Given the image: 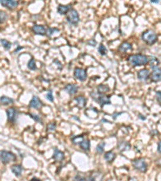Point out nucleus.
<instances>
[{
  "label": "nucleus",
  "instance_id": "nucleus-1",
  "mask_svg": "<svg viewBox=\"0 0 161 181\" xmlns=\"http://www.w3.org/2000/svg\"><path fill=\"white\" fill-rule=\"evenodd\" d=\"M128 61L130 62V64L132 66L137 67V66H143L148 64L149 58L147 56L143 54H134L129 56Z\"/></svg>",
  "mask_w": 161,
  "mask_h": 181
},
{
  "label": "nucleus",
  "instance_id": "nucleus-2",
  "mask_svg": "<svg viewBox=\"0 0 161 181\" xmlns=\"http://www.w3.org/2000/svg\"><path fill=\"white\" fill-rule=\"evenodd\" d=\"M142 39L147 44V45H154L155 43L157 41V35L155 31L151 30V29H148L147 31H145L142 34Z\"/></svg>",
  "mask_w": 161,
  "mask_h": 181
},
{
  "label": "nucleus",
  "instance_id": "nucleus-3",
  "mask_svg": "<svg viewBox=\"0 0 161 181\" xmlns=\"http://www.w3.org/2000/svg\"><path fill=\"white\" fill-rule=\"evenodd\" d=\"M16 160V155L13 152L8 150H0V162L3 164H8Z\"/></svg>",
  "mask_w": 161,
  "mask_h": 181
},
{
  "label": "nucleus",
  "instance_id": "nucleus-4",
  "mask_svg": "<svg viewBox=\"0 0 161 181\" xmlns=\"http://www.w3.org/2000/svg\"><path fill=\"white\" fill-rule=\"evenodd\" d=\"M92 97V99L95 101H97V103L101 105L102 106H105V105H110L111 103V98L108 96H106L104 94H100L97 92H92L90 93Z\"/></svg>",
  "mask_w": 161,
  "mask_h": 181
},
{
  "label": "nucleus",
  "instance_id": "nucleus-5",
  "mask_svg": "<svg viewBox=\"0 0 161 181\" xmlns=\"http://www.w3.org/2000/svg\"><path fill=\"white\" fill-rule=\"evenodd\" d=\"M132 165L135 168L136 170L139 171L140 172L144 173L147 171V164L144 159L139 158V159H134L132 161Z\"/></svg>",
  "mask_w": 161,
  "mask_h": 181
},
{
  "label": "nucleus",
  "instance_id": "nucleus-6",
  "mask_svg": "<svg viewBox=\"0 0 161 181\" xmlns=\"http://www.w3.org/2000/svg\"><path fill=\"white\" fill-rule=\"evenodd\" d=\"M66 20L67 22L69 23L71 25H77L79 21H80V19H79V15H78V12L74 9H71L68 14H67L66 17Z\"/></svg>",
  "mask_w": 161,
  "mask_h": 181
},
{
  "label": "nucleus",
  "instance_id": "nucleus-7",
  "mask_svg": "<svg viewBox=\"0 0 161 181\" xmlns=\"http://www.w3.org/2000/svg\"><path fill=\"white\" fill-rule=\"evenodd\" d=\"M73 75L78 80L80 81H86L87 78V73H86V69H81V68H76L74 69V73Z\"/></svg>",
  "mask_w": 161,
  "mask_h": 181
},
{
  "label": "nucleus",
  "instance_id": "nucleus-8",
  "mask_svg": "<svg viewBox=\"0 0 161 181\" xmlns=\"http://www.w3.org/2000/svg\"><path fill=\"white\" fill-rule=\"evenodd\" d=\"M0 4L1 6H3V7L13 10L18 6L19 3H18V1H15V0H0Z\"/></svg>",
  "mask_w": 161,
  "mask_h": 181
},
{
  "label": "nucleus",
  "instance_id": "nucleus-9",
  "mask_svg": "<svg viewBox=\"0 0 161 181\" xmlns=\"http://www.w3.org/2000/svg\"><path fill=\"white\" fill-rule=\"evenodd\" d=\"M7 120L10 123H15V121L16 119L17 116V109L15 107H10L7 110Z\"/></svg>",
  "mask_w": 161,
  "mask_h": 181
},
{
  "label": "nucleus",
  "instance_id": "nucleus-10",
  "mask_svg": "<svg viewBox=\"0 0 161 181\" xmlns=\"http://www.w3.org/2000/svg\"><path fill=\"white\" fill-rule=\"evenodd\" d=\"M42 106H43V103H42L41 100L37 96H33L29 102V107L36 109H39L40 108H41Z\"/></svg>",
  "mask_w": 161,
  "mask_h": 181
},
{
  "label": "nucleus",
  "instance_id": "nucleus-11",
  "mask_svg": "<svg viewBox=\"0 0 161 181\" xmlns=\"http://www.w3.org/2000/svg\"><path fill=\"white\" fill-rule=\"evenodd\" d=\"M151 79V81L153 82H160V81H161V67H158L155 69H153Z\"/></svg>",
  "mask_w": 161,
  "mask_h": 181
},
{
  "label": "nucleus",
  "instance_id": "nucleus-12",
  "mask_svg": "<svg viewBox=\"0 0 161 181\" xmlns=\"http://www.w3.org/2000/svg\"><path fill=\"white\" fill-rule=\"evenodd\" d=\"M31 30L33 31L34 33L36 35H40V36H45L46 35V29H45V26L42 25H34L32 28H31Z\"/></svg>",
  "mask_w": 161,
  "mask_h": 181
},
{
  "label": "nucleus",
  "instance_id": "nucleus-13",
  "mask_svg": "<svg viewBox=\"0 0 161 181\" xmlns=\"http://www.w3.org/2000/svg\"><path fill=\"white\" fill-rule=\"evenodd\" d=\"M53 159L56 162H62L64 159V154L63 151H61L58 148L54 149V153H53Z\"/></svg>",
  "mask_w": 161,
  "mask_h": 181
},
{
  "label": "nucleus",
  "instance_id": "nucleus-14",
  "mask_svg": "<svg viewBox=\"0 0 161 181\" xmlns=\"http://www.w3.org/2000/svg\"><path fill=\"white\" fill-rule=\"evenodd\" d=\"M11 170L15 176L16 177H19L22 174L23 171V167L21 164H14L11 167Z\"/></svg>",
  "mask_w": 161,
  "mask_h": 181
},
{
  "label": "nucleus",
  "instance_id": "nucleus-15",
  "mask_svg": "<svg viewBox=\"0 0 161 181\" xmlns=\"http://www.w3.org/2000/svg\"><path fill=\"white\" fill-rule=\"evenodd\" d=\"M117 147H118V150L121 151V152H123V151H126V150H129L131 149V145L130 143L126 141H119L118 142V145H117Z\"/></svg>",
  "mask_w": 161,
  "mask_h": 181
},
{
  "label": "nucleus",
  "instance_id": "nucleus-16",
  "mask_svg": "<svg viewBox=\"0 0 161 181\" xmlns=\"http://www.w3.org/2000/svg\"><path fill=\"white\" fill-rule=\"evenodd\" d=\"M64 90L70 93V95L76 94L78 91V87L74 84H69L64 87Z\"/></svg>",
  "mask_w": 161,
  "mask_h": 181
},
{
  "label": "nucleus",
  "instance_id": "nucleus-17",
  "mask_svg": "<svg viewBox=\"0 0 161 181\" xmlns=\"http://www.w3.org/2000/svg\"><path fill=\"white\" fill-rule=\"evenodd\" d=\"M115 158H116V154L114 153V151H112V150L107 151L104 155V159L107 163H111L115 159Z\"/></svg>",
  "mask_w": 161,
  "mask_h": 181
},
{
  "label": "nucleus",
  "instance_id": "nucleus-18",
  "mask_svg": "<svg viewBox=\"0 0 161 181\" xmlns=\"http://www.w3.org/2000/svg\"><path fill=\"white\" fill-rule=\"evenodd\" d=\"M149 75H150V72L147 69L139 70V72H138V74H137L138 78H139V80H143H143H147L148 77H149Z\"/></svg>",
  "mask_w": 161,
  "mask_h": 181
},
{
  "label": "nucleus",
  "instance_id": "nucleus-19",
  "mask_svg": "<svg viewBox=\"0 0 161 181\" xmlns=\"http://www.w3.org/2000/svg\"><path fill=\"white\" fill-rule=\"evenodd\" d=\"M131 49H132V45L130 44L129 42H123L119 47V50L122 53H126V52L131 50Z\"/></svg>",
  "mask_w": 161,
  "mask_h": 181
},
{
  "label": "nucleus",
  "instance_id": "nucleus-20",
  "mask_svg": "<svg viewBox=\"0 0 161 181\" xmlns=\"http://www.w3.org/2000/svg\"><path fill=\"white\" fill-rule=\"evenodd\" d=\"M149 58V64H150V67L151 69H155L156 68H158V64H160V61L158 59L155 57V56H148Z\"/></svg>",
  "mask_w": 161,
  "mask_h": 181
},
{
  "label": "nucleus",
  "instance_id": "nucleus-21",
  "mask_svg": "<svg viewBox=\"0 0 161 181\" xmlns=\"http://www.w3.org/2000/svg\"><path fill=\"white\" fill-rule=\"evenodd\" d=\"M70 10V5H59L57 7V12L61 15L68 14Z\"/></svg>",
  "mask_w": 161,
  "mask_h": 181
},
{
  "label": "nucleus",
  "instance_id": "nucleus-22",
  "mask_svg": "<svg viewBox=\"0 0 161 181\" xmlns=\"http://www.w3.org/2000/svg\"><path fill=\"white\" fill-rule=\"evenodd\" d=\"M74 101H75L77 104H78V107L80 108H84L86 105V98H84L83 96H78L77 98H74Z\"/></svg>",
  "mask_w": 161,
  "mask_h": 181
},
{
  "label": "nucleus",
  "instance_id": "nucleus-23",
  "mask_svg": "<svg viewBox=\"0 0 161 181\" xmlns=\"http://www.w3.org/2000/svg\"><path fill=\"white\" fill-rule=\"evenodd\" d=\"M14 102V100L12 98H9L7 96H2L0 98V103L3 106H8L10 104H12Z\"/></svg>",
  "mask_w": 161,
  "mask_h": 181
},
{
  "label": "nucleus",
  "instance_id": "nucleus-24",
  "mask_svg": "<svg viewBox=\"0 0 161 181\" xmlns=\"http://www.w3.org/2000/svg\"><path fill=\"white\" fill-rule=\"evenodd\" d=\"M97 90L98 93L104 94V93H106L110 91V87H109L107 85H103V84H102V85H99L97 87Z\"/></svg>",
  "mask_w": 161,
  "mask_h": 181
},
{
  "label": "nucleus",
  "instance_id": "nucleus-25",
  "mask_svg": "<svg viewBox=\"0 0 161 181\" xmlns=\"http://www.w3.org/2000/svg\"><path fill=\"white\" fill-rule=\"evenodd\" d=\"M81 150H89L90 149V142H89V139H84L82 142H80V144L79 145Z\"/></svg>",
  "mask_w": 161,
  "mask_h": 181
},
{
  "label": "nucleus",
  "instance_id": "nucleus-26",
  "mask_svg": "<svg viewBox=\"0 0 161 181\" xmlns=\"http://www.w3.org/2000/svg\"><path fill=\"white\" fill-rule=\"evenodd\" d=\"M84 140V136L82 135V134H80V135H76V136L72 137V143H74V144L78 145L80 144V142H82Z\"/></svg>",
  "mask_w": 161,
  "mask_h": 181
},
{
  "label": "nucleus",
  "instance_id": "nucleus-27",
  "mask_svg": "<svg viewBox=\"0 0 161 181\" xmlns=\"http://www.w3.org/2000/svg\"><path fill=\"white\" fill-rule=\"evenodd\" d=\"M105 146H106V142H101L100 143H98L96 147V151L98 154H102L104 152V149H105Z\"/></svg>",
  "mask_w": 161,
  "mask_h": 181
},
{
  "label": "nucleus",
  "instance_id": "nucleus-28",
  "mask_svg": "<svg viewBox=\"0 0 161 181\" xmlns=\"http://www.w3.org/2000/svg\"><path fill=\"white\" fill-rule=\"evenodd\" d=\"M0 42H1V44H2V45L3 46V47L5 48L6 50H9L10 48L11 47V43L10 41H8L7 39H0Z\"/></svg>",
  "mask_w": 161,
  "mask_h": 181
},
{
  "label": "nucleus",
  "instance_id": "nucleus-29",
  "mask_svg": "<svg viewBox=\"0 0 161 181\" xmlns=\"http://www.w3.org/2000/svg\"><path fill=\"white\" fill-rule=\"evenodd\" d=\"M28 68L31 70H36V61L35 59L31 58L28 61Z\"/></svg>",
  "mask_w": 161,
  "mask_h": 181
},
{
  "label": "nucleus",
  "instance_id": "nucleus-30",
  "mask_svg": "<svg viewBox=\"0 0 161 181\" xmlns=\"http://www.w3.org/2000/svg\"><path fill=\"white\" fill-rule=\"evenodd\" d=\"M98 53H100L102 56H105V55H106V53H107V49H106V47L102 44H101L99 45V47H98Z\"/></svg>",
  "mask_w": 161,
  "mask_h": 181
},
{
  "label": "nucleus",
  "instance_id": "nucleus-31",
  "mask_svg": "<svg viewBox=\"0 0 161 181\" xmlns=\"http://www.w3.org/2000/svg\"><path fill=\"white\" fill-rule=\"evenodd\" d=\"M56 31V32H58L59 29H57V28H48L47 29V31H46V34H47L48 36H49V37H51V36H53V34L55 33Z\"/></svg>",
  "mask_w": 161,
  "mask_h": 181
},
{
  "label": "nucleus",
  "instance_id": "nucleus-32",
  "mask_svg": "<svg viewBox=\"0 0 161 181\" xmlns=\"http://www.w3.org/2000/svg\"><path fill=\"white\" fill-rule=\"evenodd\" d=\"M7 15L5 11H1L0 10V23H3L7 20Z\"/></svg>",
  "mask_w": 161,
  "mask_h": 181
},
{
  "label": "nucleus",
  "instance_id": "nucleus-33",
  "mask_svg": "<svg viewBox=\"0 0 161 181\" xmlns=\"http://www.w3.org/2000/svg\"><path fill=\"white\" fill-rule=\"evenodd\" d=\"M28 115H29V116H30V117L34 121H36V122H37V123H40V118L37 114H32V113H29Z\"/></svg>",
  "mask_w": 161,
  "mask_h": 181
},
{
  "label": "nucleus",
  "instance_id": "nucleus-34",
  "mask_svg": "<svg viewBox=\"0 0 161 181\" xmlns=\"http://www.w3.org/2000/svg\"><path fill=\"white\" fill-rule=\"evenodd\" d=\"M56 123H50L47 126L48 131H54L56 129Z\"/></svg>",
  "mask_w": 161,
  "mask_h": 181
},
{
  "label": "nucleus",
  "instance_id": "nucleus-35",
  "mask_svg": "<svg viewBox=\"0 0 161 181\" xmlns=\"http://www.w3.org/2000/svg\"><path fill=\"white\" fill-rule=\"evenodd\" d=\"M73 181H86V179L80 175H76L73 178Z\"/></svg>",
  "mask_w": 161,
  "mask_h": 181
},
{
  "label": "nucleus",
  "instance_id": "nucleus-36",
  "mask_svg": "<svg viewBox=\"0 0 161 181\" xmlns=\"http://www.w3.org/2000/svg\"><path fill=\"white\" fill-rule=\"evenodd\" d=\"M46 98H47L48 100L49 101L53 102V91H52V90H49V91H48V93L47 95H46Z\"/></svg>",
  "mask_w": 161,
  "mask_h": 181
},
{
  "label": "nucleus",
  "instance_id": "nucleus-37",
  "mask_svg": "<svg viewBox=\"0 0 161 181\" xmlns=\"http://www.w3.org/2000/svg\"><path fill=\"white\" fill-rule=\"evenodd\" d=\"M156 95L157 101H160V102H161V91H157V92L156 93Z\"/></svg>",
  "mask_w": 161,
  "mask_h": 181
},
{
  "label": "nucleus",
  "instance_id": "nucleus-38",
  "mask_svg": "<svg viewBox=\"0 0 161 181\" xmlns=\"http://www.w3.org/2000/svg\"><path fill=\"white\" fill-rule=\"evenodd\" d=\"M87 44L90 45V46H93V47H94L95 45H97V42L95 41V40H94V39H90L89 41H88V43H87Z\"/></svg>",
  "mask_w": 161,
  "mask_h": 181
},
{
  "label": "nucleus",
  "instance_id": "nucleus-39",
  "mask_svg": "<svg viewBox=\"0 0 161 181\" xmlns=\"http://www.w3.org/2000/svg\"><path fill=\"white\" fill-rule=\"evenodd\" d=\"M157 150H158L159 153L161 154V141L158 142V147H157Z\"/></svg>",
  "mask_w": 161,
  "mask_h": 181
},
{
  "label": "nucleus",
  "instance_id": "nucleus-40",
  "mask_svg": "<svg viewBox=\"0 0 161 181\" xmlns=\"http://www.w3.org/2000/svg\"><path fill=\"white\" fill-rule=\"evenodd\" d=\"M86 181H96V180H95L94 176H89L88 178L86 179Z\"/></svg>",
  "mask_w": 161,
  "mask_h": 181
},
{
  "label": "nucleus",
  "instance_id": "nucleus-41",
  "mask_svg": "<svg viewBox=\"0 0 161 181\" xmlns=\"http://www.w3.org/2000/svg\"><path fill=\"white\" fill-rule=\"evenodd\" d=\"M139 118L141 120H143V121H144V120L147 119V118H146V116H144V115H142L141 114H139Z\"/></svg>",
  "mask_w": 161,
  "mask_h": 181
},
{
  "label": "nucleus",
  "instance_id": "nucleus-42",
  "mask_svg": "<svg viewBox=\"0 0 161 181\" xmlns=\"http://www.w3.org/2000/svg\"><path fill=\"white\" fill-rule=\"evenodd\" d=\"M156 163V164H157V166H159V167H161V158H160V159H157Z\"/></svg>",
  "mask_w": 161,
  "mask_h": 181
},
{
  "label": "nucleus",
  "instance_id": "nucleus-43",
  "mask_svg": "<svg viewBox=\"0 0 161 181\" xmlns=\"http://www.w3.org/2000/svg\"><path fill=\"white\" fill-rule=\"evenodd\" d=\"M120 114H122V113H115L114 114H113V118H114V119H116L117 117L119 116Z\"/></svg>",
  "mask_w": 161,
  "mask_h": 181
},
{
  "label": "nucleus",
  "instance_id": "nucleus-44",
  "mask_svg": "<svg viewBox=\"0 0 161 181\" xmlns=\"http://www.w3.org/2000/svg\"><path fill=\"white\" fill-rule=\"evenodd\" d=\"M23 47H17V48H16V49H15V50L14 53H18V52H19V51L21 50V49H23Z\"/></svg>",
  "mask_w": 161,
  "mask_h": 181
},
{
  "label": "nucleus",
  "instance_id": "nucleus-45",
  "mask_svg": "<svg viewBox=\"0 0 161 181\" xmlns=\"http://www.w3.org/2000/svg\"><path fill=\"white\" fill-rule=\"evenodd\" d=\"M30 181H41V180H40V179L36 178V177H33L32 179H31Z\"/></svg>",
  "mask_w": 161,
  "mask_h": 181
},
{
  "label": "nucleus",
  "instance_id": "nucleus-46",
  "mask_svg": "<svg viewBox=\"0 0 161 181\" xmlns=\"http://www.w3.org/2000/svg\"><path fill=\"white\" fill-rule=\"evenodd\" d=\"M151 3H159L160 1L159 0H151Z\"/></svg>",
  "mask_w": 161,
  "mask_h": 181
}]
</instances>
